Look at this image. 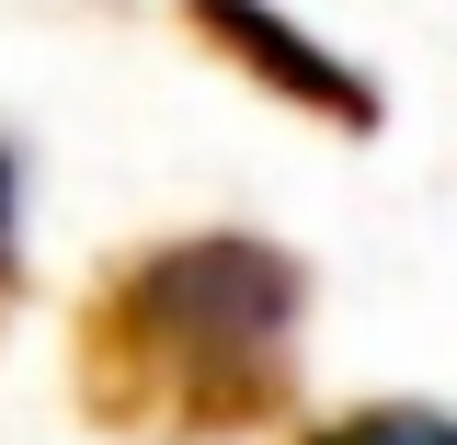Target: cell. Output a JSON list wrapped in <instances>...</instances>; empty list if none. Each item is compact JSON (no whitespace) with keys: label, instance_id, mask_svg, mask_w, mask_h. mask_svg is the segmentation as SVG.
<instances>
[{"label":"cell","instance_id":"2","mask_svg":"<svg viewBox=\"0 0 457 445\" xmlns=\"http://www.w3.org/2000/svg\"><path fill=\"white\" fill-rule=\"evenodd\" d=\"M195 23H206V35H228V46L252 57L263 80H286L297 103H320V114H332V126H378V92H366V80H354L343 57H320V46H297V35H286L275 12H252V0H195Z\"/></svg>","mask_w":457,"mask_h":445},{"label":"cell","instance_id":"4","mask_svg":"<svg viewBox=\"0 0 457 445\" xmlns=\"http://www.w3.org/2000/svg\"><path fill=\"white\" fill-rule=\"evenodd\" d=\"M0 297H12V161H0Z\"/></svg>","mask_w":457,"mask_h":445},{"label":"cell","instance_id":"3","mask_svg":"<svg viewBox=\"0 0 457 445\" xmlns=\"http://www.w3.org/2000/svg\"><path fill=\"white\" fill-rule=\"evenodd\" d=\"M309 445H457V423H446V411H423V400H378V411L320 423Z\"/></svg>","mask_w":457,"mask_h":445},{"label":"cell","instance_id":"1","mask_svg":"<svg viewBox=\"0 0 457 445\" xmlns=\"http://www.w3.org/2000/svg\"><path fill=\"white\" fill-rule=\"evenodd\" d=\"M80 400L92 423L149 445H218L275 423L297 389V263L275 240H171L137 251L80 309Z\"/></svg>","mask_w":457,"mask_h":445}]
</instances>
